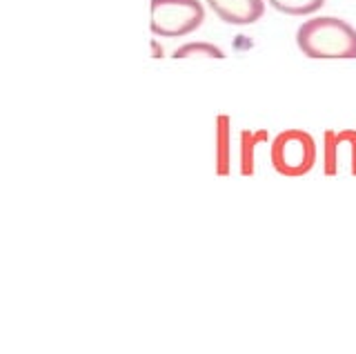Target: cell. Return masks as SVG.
<instances>
[{"instance_id": "9", "label": "cell", "mask_w": 356, "mask_h": 354, "mask_svg": "<svg viewBox=\"0 0 356 354\" xmlns=\"http://www.w3.org/2000/svg\"><path fill=\"white\" fill-rule=\"evenodd\" d=\"M174 61H181V58H218L222 61L225 54H222L220 47L211 45V42H185V45L178 47L172 54Z\"/></svg>"}, {"instance_id": "10", "label": "cell", "mask_w": 356, "mask_h": 354, "mask_svg": "<svg viewBox=\"0 0 356 354\" xmlns=\"http://www.w3.org/2000/svg\"><path fill=\"white\" fill-rule=\"evenodd\" d=\"M152 47H154V54H152V56H163V49H161L159 45H156V40H152Z\"/></svg>"}, {"instance_id": "7", "label": "cell", "mask_w": 356, "mask_h": 354, "mask_svg": "<svg viewBox=\"0 0 356 354\" xmlns=\"http://www.w3.org/2000/svg\"><path fill=\"white\" fill-rule=\"evenodd\" d=\"M267 131L265 129H243L241 131V174L243 176H254L256 172V147L267 143Z\"/></svg>"}, {"instance_id": "8", "label": "cell", "mask_w": 356, "mask_h": 354, "mask_svg": "<svg viewBox=\"0 0 356 354\" xmlns=\"http://www.w3.org/2000/svg\"><path fill=\"white\" fill-rule=\"evenodd\" d=\"M276 12L287 16H312L325 5V0H267Z\"/></svg>"}, {"instance_id": "6", "label": "cell", "mask_w": 356, "mask_h": 354, "mask_svg": "<svg viewBox=\"0 0 356 354\" xmlns=\"http://www.w3.org/2000/svg\"><path fill=\"white\" fill-rule=\"evenodd\" d=\"M214 136H216V150H214V156H216V174L218 176H229L232 172V120L227 114H218L216 116V129H214Z\"/></svg>"}, {"instance_id": "2", "label": "cell", "mask_w": 356, "mask_h": 354, "mask_svg": "<svg viewBox=\"0 0 356 354\" xmlns=\"http://www.w3.org/2000/svg\"><path fill=\"white\" fill-rule=\"evenodd\" d=\"M316 140L303 129H285L281 131L270 147V161L276 174L285 179H300L309 174L316 165Z\"/></svg>"}, {"instance_id": "4", "label": "cell", "mask_w": 356, "mask_h": 354, "mask_svg": "<svg viewBox=\"0 0 356 354\" xmlns=\"http://www.w3.org/2000/svg\"><path fill=\"white\" fill-rule=\"evenodd\" d=\"M323 174L356 176V129H327L323 134Z\"/></svg>"}, {"instance_id": "5", "label": "cell", "mask_w": 356, "mask_h": 354, "mask_svg": "<svg viewBox=\"0 0 356 354\" xmlns=\"http://www.w3.org/2000/svg\"><path fill=\"white\" fill-rule=\"evenodd\" d=\"M209 9L227 25H254L265 14V0H205Z\"/></svg>"}, {"instance_id": "3", "label": "cell", "mask_w": 356, "mask_h": 354, "mask_svg": "<svg viewBox=\"0 0 356 354\" xmlns=\"http://www.w3.org/2000/svg\"><path fill=\"white\" fill-rule=\"evenodd\" d=\"M205 20L200 0H149V29L154 36L181 38L196 31Z\"/></svg>"}, {"instance_id": "1", "label": "cell", "mask_w": 356, "mask_h": 354, "mask_svg": "<svg viewBox=\"0 0 356 354\" xmlns=\"http://www.w3.org/2000/svg\"><path fill=\"white\" fill-rule=\"evenodd\" d=\"M296 45L314 61H354L356 29L337 16L307 18L296 31Z\"/></svg>"}]
</instances>
